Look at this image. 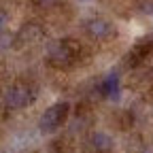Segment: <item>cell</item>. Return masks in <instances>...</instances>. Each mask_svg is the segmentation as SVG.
<instances>
[{
    "mask_svg": "<svg viewBox=\"0 0 153 153\" xmlns=\"http://www.w3.org/2000/svg\"><path fill=\"white\" fill-rule=\"evenodd\" d=\"M81 43L74 38H62L47 47V62L55 68H68L79 60Z\"/></svg>",
    "mask_w": 153,
    "mask_h": 153,
    "instance_id": "6da1fadb",
    "label": "cell"
},
{
    "mask_svg": "<svg viewBox=\"0 0 153 153\" xmlns=\"http://www.w3.org/2000/svg\"><path fill=\"white\" fill-rule=\"evenodd\" d=\"M34 96H36V91H34L32 85H28V83H13V85H9L2 91L0 102H2L4 108H9V111H17V108H24V106L32 104Z\"/></svg>",
    "mask_w": 153,
    "mask_h": 153,
    "instance_id": "7a4b0ae2",
    "label": "cell"
},
{
    "mask_svg": "<svg viewBox=\"0 0 153 153\" xmlns=\"http://www.w3.org/2000/svg\"><path fill=\"white\" fill-rule=\"evenodd\" d=\"M68 113H70V104H68L66 100L51 104V106L41 115L38 130H41L43 134H51V132H55L57 128H62V123L68 119Z\"/></svg>",
    "mask_w": 153,
    "mask_h": 153,
    "instance_id": "3957f363",
    "label": "cell"
},
{
    "mask_svg": "<svg viewBox=\"0 0 153 153\" xmlns=\"http://www.w3.org/2000/svg\"><path fill=\"white\" fill-rule=\"evenodd\" d=\"M85 32L94 41H108L111 36H115V26L104 17H91L85 22Z\"/></svg>",
    "mask_w": 153,
    "mask_h": 153,
    "instance_id": "277c9868",
    "label": "cell"
},
{
    "mask_svg": "<svg viewBox=\"0 0 153 153\" xmlns=\"http://www.w3.org/2000/svg\"><path fill=\"white\" fill-rule=\"evenodd\" d=\"M153 49V36L149 38H145V41H140L138 45H134V49L128 53V57H126V62H128V66H138L143 60H145V55L149 53Z\"/></svg>",
    "mask_w": 153,
    "mask_h": 153,
    "instance_id": "5b68a950",
    "label": "cell"
},
{
    "mask_svg": "<svg viewBox=\"0 0 153 153\" xmlns=\"http://www.w3.org/2000/svg\"><path fill=\"white\" fill-rule=\"evenodd\" d=\"M100 89H102V96H104V98H108V100H117L119 94H121V83H119L117 72L106 74L104 81H102V85H100Z\"/></svg>",
    "mask_w": 153,
    "mask_h": 153,
    "instance_id": "8992f818",
    "label": "cell"
},
{
    "mask_svg": "<svg viewBox=\"0 0 153 153\" xmlns=\"http://www.w3.org/2000/svg\"><path fill=\"white\" fill-rule=\"evenodd\" d=\"M41 38H43V28L38 24H26L22 30H19V34H17V41L19 43H28V45L38 43Z\"/></svg>",
    "mask_w": 153,
    "mask_h": 153,
    "instance_id": "52a82bcc",
    "label": "cell"
},
{
    "mask_svg": "<svg viewBox=\"0 0 153 153\" xmlns=\"http://www.w3.org/2000/svg\"><path fill=\"white\" fill-rule=\"evenodd\" d=\"M89 147L94 151H98V153H106L113 147V138L108 136L106 132H94L89 136Z\"/></svg>",
    "mask_w": 153,
    "mask_h": 153,
    "instance_id": "ba28073f",
    "label": "cell"
},
{
    "mask_svg": "<svg viewBox=\"0 0 153 153\" xmlns=\"http://www.w3.org/2000/svg\"><path fill=\"white\" fill-rule=\"evenodd\" d=\"M15 41H17V36H15V34H11L9 30H0V51L11 49Z\"/></svg>",
    "mask_w": 153,
    "mask_h": 153,
    "instance_id": "9c48e42d",
    "label": "cell"
},
{
    "mask_svg": "<svg viewBox=\"0 0 153 153\" xmlns=\"http://www.w3.org/2000/svg\"><path fill=\"white\" fill-rule=\"evenodd\" d=\"M140 11L145 15H153V0H145V2H140Z\"/></svg>",
    "mask_w": 153,
    "mask_h": 153,
    "instance_id": "30bf717a",
    "label": "cell"
},
{
    "mask_svg": "<svg viewBox=\"0 0 153 153\" xmlns=\"http://www.w3.org/2000/svg\"><path fill=\"white\" fill-rule=\"evenodd\" d=\"M7 26H9V15L0 11V30H7Z\"/></svg>",
    "mask_w": 153,
    "mask_h": 153,
    "instance_id": "8fae6325",
    "label": "cell"
},
{
    "mask_svg": "<svg viewBox=\"0 0 153 153\" xmlns=\"http://www.w3.org/2000/svg\"><path fill=\"white\" fill-rule=\"evenodd\" d=\"M55 2H57V0H38V4H41V7H51Z\"/></svg>",
    "mask_w": 153,
    "mask_h": 153,
    "instance_id": "7c38bea8",
    "label": "cell"
}]
</instances>
